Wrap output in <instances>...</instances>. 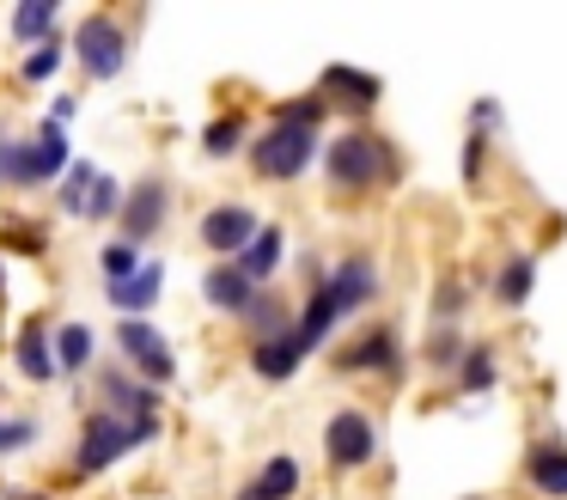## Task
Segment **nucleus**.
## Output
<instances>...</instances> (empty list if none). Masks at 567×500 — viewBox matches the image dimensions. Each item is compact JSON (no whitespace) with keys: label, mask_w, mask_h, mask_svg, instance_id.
I'll use <instances>...</instances> for the list:
<instances>
[{"label":"nucleus","mask_w":567,"mask_h":500,"mask_svg":"<svg viewBox=\"0 0 567 500\" xmlns=\"http://www.w3.org/2000/svg\"><path fill=\"white\" fill-rule=\"evenodd\" d=\"M476 299H482V280L464 275V268H445L433 299H427V324H464L470 329V305Z\"/></svg>","instance_id":"27"},{"label":"nucleus","mask_w":567,"mask_h":500,"mask_svg":"<svg viewBox=\"0 0 567 500\" xmlns=\"http://www.w3.org/2000/svg\"><path fill=\"white\" fill-rule=\"evenodd\" d=\"M457 171H464L470 195H482V190H488V171H494V134L464 129V153H457Z\"/></svg>","instance_id":"34"},{"label":"nucleus","mask_w":567,"mask_h":500,"mask_svg":"<svg viewBox=\"0 0 567 500\" xmlns=\"http://www.w3.org/2000/svg\"><path fill=\"white\" fill-rule=\"evenodd\" d=\"M92 402H99V409H111V415H123V421L165 415V390L141 385L123 360H111V366H99V373H92Z\"/></svg>","instance_id":"13"},{"label":"nucleus","mask_w":567,"mask_h":500,"mask_svg":"<svg viewBox=\"0 0 567 500\" xmlns=\"http://www.w3.org/2000/svg\"><path fill=\"white\" fill-rule=\"evenodd\" d=\"M464 500H488V494H464Z\"/></svg>","instance_id":"42"},{"label":"nucleus","mask_w":567,"mask_h":500,"mask_svg":"<svg viewBox=\"0 0 567 500\" xmlns=\"http://www.w3.org/2000/svg\"><path fill=\"white\" fill-rule=\"evenodd\" d=\"M299 488H306V463L293 451H269L226 500H299Z\"/></svg>","instance_id":"17"},{"label":"nucleus","mask_w":567,"mask_h":500,"mask_svg":"<svg viewBox=\"0 0 567 500\" xmlns=\"http://www.w3.org/2000/svg\"><path fill=\"white\" fill-rule=\"evenodd\" d=\"M7 360H13V373L25 378V385H55L62 378V360H55V324H43V317H19L13 324V341H7Z\"/></svg>","instance_id":"14"},{"label":"nucleus","mask_w":567,"mask_h":500,"mask_svg":"<svg viewBox=\"0 0 567 500\" xmlns=\"http://www.w3.org/2000/svg\"><path fill=\"white\" fill-rule=\"evenodd\" d=\"M323 470L330 476H367L372 463L384 458V421L360 402H342V409L323 415Z\"/></svg>","instance_id":"6"},{"label":"nucleus","mask_w":567,"mask_h":500,"mask_svg":"<svg viewBox=\"0 0 567 500\" xmlns=\"http://www.w3.org/2000/svg\"><path fill=\"white\" fill-rule=\"evenodd\" d=\"M43 446V415H7L0 409V463L7 458H25V451H38Z\"/></svg>","instance_id":"33"},{"label":"nucleus","mask_w":567,"mask_h":500,"mask_svg":"<svg viewBox=\"0 0 567 500\" xmlns=\"http://www.w3.org/2000/svg\"><path fill=\"white\" fill-rule=\"evenodd\" d=\"M123 202H128V183L104 171V177H99V190H92L86 220H92V226H116V220H123Z\"/></svg>","instance_id":"36"},{"label":"nucleus","mask_w":567,"mask_h":500,"mask_svg":"<svg viewBox=\"0 0 567 500\" xmlns=\"http://www.w3.org/2000/svg\"><path fill=\"white\" fill-rule=\"evenodd\" d=\"M62 68H74V49H68V31L19 55V80H25V85H50V80H55V73H62Z\"/></svg>","instance_id":"32"},{"label":"nucleus","mask_w":567,"mask_h":500,"mask_svg":"<svg viewBox=\"0 0 567 500\" xmlns=\"http://www.w3.org/2000/svg\"><path fill=\"white\" fill-rule=\"evenodd\" d=\"M470 336H476V329H464V324H427V336H421V366L452 385V373L470 354Z\"/></svg>","instance_id":"29"},{"label":"nucleus","mask_w":567,"mask_h":500,"mask_svg":"<svg viewBox=\"0 0 567 500\" xmlns=\"http://www.w3.org/2000/svg\"><path fill=\"white\" fill-rule=\"evenodd\" d=\"M530 293H537V251H525V244H513V251L494 263V275L482 280V299L494 305V312H525Z\"/></svg>","instance_id":"15"},{"label":"nucleus","mask_w":567,"mask_h":500,"mask_svg":"<svg viewBox=\"0 0 567 500\" xmlns=\"http://www.w3.org/2000/svg\"><path fill=\"white\" fill-rule=\"evenodd\" d=\"M50 122L74 129V122H80V92H55V98H50Z\"/></svg>","instance_id":"38"},{"label":"nucleus","mask_w":567,"mask_h":500,"mask_svg":"<svg viewBox=\"0 0 567 500\" xmlns=\"http://www.w3.org/2000/svg\"><path fill=\"white\" fill-rule=\"evenodd\" d=\"M99 348H104V336L86 324V317H62V324H55V360H62V378L99 373Z\"/></svg>","instance_id":"24"},{"label":"nucleus","mask_w":567,"mask_h":500,"mask_svg":"<svg viewBox=\"0 0 567 500\" xmlns=\"http://www.w3.org/2000/svg\"><path fill=\"white\" fill-rule=\"evenodd\" d=\"M7 37L19 43V55L50 43V37H62V0H19V7L7 12Z\"/></svg>","instance_id":"26"},{"label":"nucleus","mask_w":567,"mask_h":500,"mask_svg":"<svg viewBox=\"0 0 567 500\" xmlns=\"http://www.w3.org/2000/svg\"><path fill=\"white\" fill-rule=\"evenodd\" d=\"M50 226L43 220H25V214H7L0 220V256H25V263H43L50 256Z\"/></svg>","instance_id":"31"},{"label":"nucleus","mask_w":567,"mask_h":500,"mask_svg":"<svg viewBox=\"0 0 567 500\" xmlns=\"http://www.w3.org/2000/svg\"><path fill=\"white\" fill-rule=\"evenodd\" d=\"M257 293L262 287L238 263H208V268H202V305H208V312H220V317H233V324L250 312V299H257Z\"/></svg>","instance_id":"18"},{"label":"nucleus","mask_w":567,"mask_h":500,"mask_svg":"<svg viewBox=\"0 0 567 500\" xmlns=\"http://www.w3.org/2000/svg\"><path fill=\"white\" fill-rule=\"evenodd\" d=\"M141 268H147V251H135V244H123L111 232V244L99 251V275H104V287H123V280H135Z\"/></svg>","instance_id":"35"},{"label":"nucleus","mask_w":567,"mask_h":500,"mask_svg":"<svg viewBox=\"0 0 567 500\" xmlns=\"http://www.w3.org/2000/svg\"><path fill=\"white\" fill-rule=\"evenodd\" d=\"M330 373L336 378H372V385H403L409 378V341L391 317L360 324L354 336H342L330 348Z\"/></svg>","instance_id":"4"},{"label":"nucleus","mask_w":567,"mask_h":500,"mask_svg":"<svg viewBox=\"0 0 567 500\" xmlns=\"http://www.w3.org/2000/svg\"><path fill=\"white\" fill-rule=\"evenodd\" d=\"M336 122V110L323 104V92L311 85V92H293V98H275L269 122H262L257 134H250V177L257 183H299L318 171L323 159V129Z\"/></svg>","instance_id":"1"},{"label":"nucleus","mask_w":567,"mask_h":500,"mask_svg":"<svg viewBox=\"0 0 567 500\" xmlns=\"http://www.w3.org/2000/svg\"><path fill=\"white\" fill-rule=\"evenodd\" d=\"M7 146H13V134L0 129V190H7Z\"/></svg>","instance_id":"40"},{"label":"nucleus","mask_w":567,"mask_h":500,"mask_svg":"<svg viewBox=\"0 0 567 500\" xmlns=\"http://www.w3.org/2000/svg\"><path fill=\"white\" fill-rule=\"evenodd\" d=\"M111 341H116V360H123L141 385H153V390L177 385V348H172V336H165L153 317H116Z\"/></svg>","instance_id":"8"},{"label":"nucleus","mask_w":567,"mask_h":500,"mask_svg":"<svg viewBox=\"0 0 567 500\" xmlns=\"http://www.w3.org/2000/svg\"><path fill=\"white\" fill-rule=\"evenodd\" d=\"M0 312H7V256H0Z\"/></svg>","instance_id":"41"},{"label":"nucleus","mask_w":567,"mask_h":500,"mask_svg":"<svg viewBox=\"0 0 567 500\" xmlns=\"http://www.w3.org/2000/svg\"><path fill=\"white\" fill-rule=\"evenodd\" d=\"M318 92H323V104L342 116V129H354V122H372V110H379V98H384V80L367 68H348V61H330V68L318 73Z\"/></svg>","instance_id":"12"},{"label":"nucleus","mask_w":567,"mask_h":500,"mask_svg":"<svg viewBox=\"0 0 567 500\" xmlns=\"http://www.w3.org/2000/svg\"><path fill=\"white\" fill-rule=\"evenodd\" d=\"M318 171H323V190H330L336 202H372V195H391L396 183L409 177V159L384 129L354 122V129L323 134Z\"/></svg>","instance_id":"2"},{"label":"nucleus","mask_w":567,"mask_h":500,"mask_svg":"<svg viewBox=\"0 0 567 500\" xmlns=\"http://www.w3.org/2000/svg\"><path fill=\"white\" fill-rule=\"evenodd\" d=\"M172 207H177V190L165 171H141L135 183H128V202H123V220H116V238L135 244V251H147L153 238H159L165 226H172Z\"/></svg>","instance_id":"9"},{"label":"nucleus","mask_w":567,"mask_h":500,"mask_svg":"<svg viewBox=\"0 0 567 500\" xmlns=\"http://www.w3.org/2000/svg\"><path fill=\"white\" fill-rule=\"evenodd\" d=\"M0 500H55V494H50V488H38V494H25V488H7Z\"/></svg>","instance_id":"39"},{"label":"nucleus","mask_w":567,"mask_h":500,"mask_svg":"<svg viewBox=\"0 0 567 500\" xmlns=\"http://www.w3.org/2000/svg\"><path fill=\"white\" fill-rule=\"evenodd\" d=\"M68 165H74V141H68L62 122L43 116L25 134H13V146H7V190H19V195L55 190L68 177Z\"/></svg>","instance_id":"5"},{"label":"nucleus","mask_w":567,"mask_h":500,"mask_svg":"<svg viewBox=\"0 0 567 500\" xmlns=\"http://www.w3.org/2000/svg\"><path fill=\"white\" fill-rule=\"evenodd\" d=\"M287 329H299V305L287 299L281 287H262L257 299H250V312L238 317V336H245V348L275 341V336H287Z\"/></svg>","instance_id":"21"},{"label":"nucleus","mask_w":567,"mask_h":500,"mask_svg":"<svg viewBox=\"0 0 567 500\" xmlns=\"http://www.w3.org/2000/svg\"><path fill=\"white\" fill-rule=\"evenodd\" d=\"M518 470H525V488L537 500H567V433H537L525 446V463H518Z\"/></svg>","instance_id":"16"},{"label":"nucleus","mask_w":567,"mask_h":500,"mask_svg":"<svg viewBox=\"0 0 567 500\" xmlns=\"http://www.w3.org/2000/svg\"><path fill=\"white\" fill-rule=\"evenodd\" d=\"M287 256H293V232L281 226V220H262V232L245 244V256H238V268H245L257 287H281V268Z\"/></svg>","instance_id":"19"},{"label":"nucleus","mask_w":567,"mask_h":500,"mask_svg":"<svg viewBox=\"0 0 567 500\" xmlns=\"http://www.w3.org/2000/svg\"><path fill=\"white\" fill-rule=\"evenodd\" d=\"M257 232H262V214L250 202H238V195L233 202H208L196 214V244L208 251V263H238Z\"/></svg>","instance_id":"10"},{"label":"nucleus","mask_w":567,"mask_h":500,"mask_svg":"<svg viewBox=\"0 0 567 500\" xmlns=\"http://www.w3.org/2000/svg\"><path fill=\"white\" fill-rule=\"evenodd\" d=\"M342 324H348V317H342V305H336L330 280H311L306 299H299V341H306L311 354H323V348H336Z\"/></svg>","instance_id":"20"},{"label":"nucleus","mask_w":567,"mask_h":500,"mask_svg":"<svg viewBox=\"0 0 567 500\" xmlns=\"http://www.w3.org/2000/svg\"><path fill=\"white\" fill-rule=\"evenodd\" d=\"M68 49H74V68L86 73L92 85H111V80H123L128 61H135V24L116 7H92V12H80V24L68 31Z\"/></svg>","instance_id":"3"},{"label":"nucleus","mask_w":567,"mask_h":500,"mask_svg":"<svg viewBox=\"0 0 567 500\" xmlns=\"http://www.w3.org/2000/svg\"><path fill=\"white\" fill-rule=\"evenodd\" d=\"M123 458H135V433H128V421L92 402V409L80 415V427H74V446H68V476L92 482V476H111Z\"/></svg>","instance_id":"7"},{"label":"nucleus","mask_w":567,"mask_h":500,"mask_svg":"<svg viewBox=\"0 0 567 500\" xmlns=\"http://www.w3.org/2000/svg\"><path fill=\"white\" fill-rule=\"evenodd\" d=\"M306 360H311V348L299 341V329L245 348V366H250V378H257V385H287V378H299V366H306Z\"/></svg>","instance_id":"22"},{"label":"nucleus","mask_w":567,"mask_h":500,"mask_svg":"<svg viewBox=\"0 0 567 500\" xmlns=\"http://www.w3.org/2000/svg\"><path fill=\"white\" fill-rule=\"evenodd\" d=\"M464 129H476V134H501L506 129V104L494 92H482V98H470V122Z\"/></svg>","instance_id":"37"},{"label":"nucleus","mask_w":567,"mask_h":500,"mask_svg":"<svg viewBox=\"0 0 567 500\" xmlns=\"http://www.w3.org/2000/svg\"><path fill=\"white\" fill-rule=\"evenodd\" d=\"M323 280H330V293H336V305H342L348 324L372 317V305L384 299V263L372 251H342L330 268H323Z\"/></svg>","instance_id":"11"},{"label":"nucleus","mask_w":567,"mask_h":500,"mask_svg":"<svg viewBox=\"0 0 567 500\" xmlns=\"http://www.w3.org/2000/svg\"><path fill=\"white\" fill-rule=\"evenodd\" d=\"M165 299V263L159 256H147V268H141L135 280H123V287H104V305H111L116 317H153Z\"/></svg>","instance_id":"23"},{"label":"nucleus","mask_w":567,"mask_h":500,"mask_svg":"<svg viewBox=\"0 0 567 500\" xmlns=\"http://www.w3.org/2000/svg\"><path fill=\"white\" fill-rule=\"evenodd\" d=\"M494 385H501V341L470 336V354H464V366L452 373V390L457 397H488Z\"/></svg>","instance_id":"28"},{"label":"nucleus","mask_w":567,"mask_h":500,"mask_svg":"<svg viewBox=\"0 0 567 500\" xmlns=\"http://www.w3.org/2000/svg\"><path fill=\"white\" fill-rule=\"evenodd\" d=\"M250 116L245 110H220V116H208V129H202V159L208 165H233V159L250 153Z\"/></svg>","instance_id":"25"},{"label":"nucleus","mask_w":567,"mask_h":500,"mask_svg":"<svg viewBox=\"0 0 567 500\" xmlns=\"http://www.w3.org/2000/svg\"><path fill=\"white\" fill-rule=\"evenodd\" d=\"M99 177H104V165H92V159H74V165H68V177L55 183V214H62V220H86Z\"/></svg>","instance_id":"30"}]
</instances>
